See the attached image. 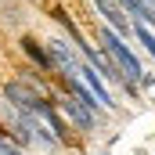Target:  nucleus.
Instances as JSON below:
<instances>
[{"label":"nucleus","mask_w":155,"mask_h":155,"mask_svg":"<svg viewBox=\"0 0 155 155\" xmlns=\"http://www.w3.org/2000/svg\"><path fill=\"white\" fill-rule=\"evenodd\" d=\"M101 43H105V54L116 61V69L123 72V79H126V90H134V83H141L144 79V72H141V65H137V58H134V51L119 40L116 29H101Z\"/></svg>","instance_id":"f257e3e1"},{"label":"nucleus","mask_w":155,"mask_h":155,"mask_svg":"<svg viewBox=\"0 0 155 155\" xmlns=\"http://www.w3.org/2000/svg\"><path fill=\"white\" fill-rule=\"evenodd\" d=\"M47 51H51V61L65 69V76H76L79 69H83V61L76 58L72 43H65V40H47Z\"/></svg>","instance_id":"f03ea898"},{"label":"nucleus","mask_w":155,"mask_h":155,"mask_svg":"<svg viewBox=\"0 0 155 155\" xmlns=\"http://www.w3.org/2000/svg\"><path fill=\"white\" fill-rule=\"evenodd\" d=\"M76 76L83 79L87 87H90V94H94V97L101 101V108H112V105H116V101L108 97V90H105V83H101V76H97V69H94V65H83V69H79Z\"/></svg>","instance_id":"7ed1b4c3"},{"label":"nucleus","mask_w":155,"mask_h":155,"mask_svg":"<svg viewBox=\"0 0 155 155\" xmlns=\"http://www.w3.org/2000/svg\"><path fill=\"white\" fill-rule=\"evenodd\" d=\"M94 4H97V11L108 18V29H116L119 36L130 33V22H126V15H123V7H119L116 0H94Z\"/></svg>","instance_id":"20e7f679"},{"label":"nucleus","mask_w":155,"mask_h":155,"mask_svg":"<svg viewBox=\"0 0 155 155\" xmlns=\"http://www.w3.org/2000/svg\"><path fill=\"white\" fill-rule=\"evenodd\" d=\"M58 105H61V112L72 119L79 130H90V126H94V116H90V108H87V105H79L76 97H61Z\"/></svg>","instance_id":"39448f33"},{"label":"nucleus","mask_w":155,"mask_h":155,"mask_svg":"<svg viewBox=\"0 0 155 155\" xmlns=\"http://www.w3.org/2000/svg\"><path fill=\"white\" fill-rule=\"evenodd\" d=\"M22 51H25V54L36 61L40 69H51V65H54V61H51V51H43V47H40L33 36H22Z\"/></svg>","instance_id":"423d86ee"},{"label":"nucleus","mask_w":155,"mask_h":155,"mask_svg":"<svg viewBox=\"0 0 155 155\" xmlns=\"http://www.w3.org/2000/svg\"><path fill=\"white\" fill-rule=\"evenodd\" d=\"M116 4H119V7H126L137 22H152V18H155V7H152V4H144V0H116Z\"/></svg>","instance_id":"0eeeda50"},{"label":"nucleus","mask_w":155,"mask_h":155,"mask_svg":"<svg viewBox=\"0 0 155 155\" xmlns=\"http://www.w3.org/2000/svg\"><path fill=\"white\" fill-rule=\"evenodd\" d=\"M134 33H137V40L144 43V51L155 58V33H152V25H148V22H134Z\"/></svg>","instance_id":"6e6552de"},{"label":"nucleus","mask_w":155,"mask_h":155,"mask_svg":"<svg viewBox=\"0 0 155 155\" xmlns=\"http://www.w3.org/2000/svg\"><path fill=\"white\" fill-rule=\"evenodd\" d=\"M0 155H22V148L11 144V141H0Z\"/></svg>","instance_id":"1a4fd4ad"},{"label":"nucleus","mask_w":155,"mask_h":155,"mask_svg":"<svg viewBox=\"0 0 155 155\" xmlns=\"http://www.w3.org/2000/svg\"><path fill=\"white\" fill-rule=\"evenodd\" d=\"M144 4H152V7H155V0H144Z\"/></svg>","instance_id":"9d476101"},{"label":"nucleus","mask_w":155,"mask_h":155,"mask_svg":"<svg viewBox=\"0 0 155 155\" xmlns=\"http://www.w3.org/2000/svg\"><path fill=\"white\" fill-rule=\"evenodd\" d=\"M148 25H155V18H152V22H148Z\"/></svg>","instance_id":"9b49d317"}]
</instances>
